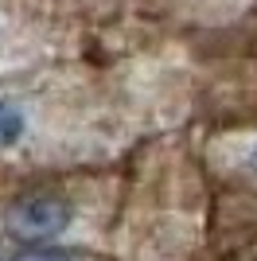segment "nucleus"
<instances>
[{"mask_svg": "<svg viewBox=\"0 0 257 261\" xmlns=\"http://www.w3.org/2000/svg\"><path fill=\"white\" fill-rule=\"evenodd\" d=\"M74 218L70 199L55 195V191H32V195H20L4 215V226L16 242H47L59 238Z\"/></svg>", "mask_w": 257, "mask_h": 261, "instance_id": "obj_1", "label": "nucleus"}, {"mask_svg": "<svg viewBox=\"0 0 257 261\" xmlns=\"http://www.w3.org/2000/svg\"><path fill=\"white\" fill-rule=\"evenodd\" d=\"M23 133V113L12 101H0V148H12Z\"/></svg>", "mask_w": 257, "mask_h": 261, "instance_id": "obj_2", "label": "nucleus"}, {"mask_svg": "<svg viewBox=\"0 0 257 261\" xmlns=\"http://www.w3.org/2000/svg\"><path fill=\"white\" fill-rule=\"evenodd\" d=\"M12 261H74V257L63 250H20Z\"/></svg>", "mask_w": 257, "mask_h": 261, "instance_id": "obj_3", "label": "nucleus"}]
</instances>
